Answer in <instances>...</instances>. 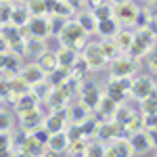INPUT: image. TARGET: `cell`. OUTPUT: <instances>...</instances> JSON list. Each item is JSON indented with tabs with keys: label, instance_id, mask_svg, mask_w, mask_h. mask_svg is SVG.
<instances>
[{
	"label": "cell",
	"instance_id": "obj_1",
	"mask_svg": "<svg viewBox=\"0 0 157 157\" xmlns=\"http://www.w3.org/2000/svg\"><path fill=\"white\" fill-rule=\"evenodd\" d=\"M86 34L84 29H82V25L78 23V21H65V25H63V29H61V42L65 44V46H71V48H82L86 42Z\"/></svg>",
	"mask_w": 157,
	"mask_h": 157
},
{
	"label": "cell",
	"instance_id": "obj_2",
	"mask_svg": "<svg viewBox=\"0 0 157 157\" xmlns=\"http://www.w3.org/2000/svg\"><path fill=\"white\" fill-rule=\"evenodd\" d=\"M153 40H155V34H153L149 27L138 29V34L132 38V44H130V48H128V57H132V59H140L147 50L151 48Z\"/></svg>",
	"mask_w": 157,
	"mask_h": 157
},
{
	"label": "cell",
	"instance_id": "obj_3",
	"mask_svg": "<svg viewBox=\"0 0 157 157\" xmlns=\"http://www.w3.org/2000/svg\"><path fill=\"white\" fill-rule=\"evenodd\" d=\"M136 13H138V6H136V4H132L130 0H126V2H120V4H113V17H115L120 23L134 25Z\"/></svg>",
	"mask_w": 157,
	"mask_h": 157
},
{
	"label": "cell",
	"instance_id": "obj_4",
	"mask_svg": "<svg viewBox=\"0 0 157 157\" xmlns=\"http://www.w3.org/2000/svg\"><path fill=\"white\" fill-rule=\"evenodd\" d=\"M130 84H132L130 78H115V75H113V80L109 82V92L107 94L113 98L115 103H121L124 97H126V90L130 88Z\"/></svg>",
	"mask_w": 157,
	"mask_h": 157
},
{
	"label": "cell",
	"instance_id": "obj_5",
	"mask_svg": "<svg viewBox=\"0 0 157 157\" xmlns=\"http://www.w3.org/2000/svg\"><path fill=\"white\" fill-rule=\"evenodd\" d=\"M113 67H111V73L115 78H130L134 71H136V63H134L132 57H120V59H113Z\"/></svg>",
	"mask_w": 157,
	"mask_h": 157
},
{
	"label": "cell",
	"instance_id": "obj_6",
	"mask_svg": "<svg viewBox=\"0 0 157 157\" xmlns=\"http://www.w3.org/2000/svg\"><path fill=\"white\" fill-rule=\"evenodd\" d=\"M67 115L63 107H55V113H50L46 121H44V128L48 132H59V130H65V121H67Z\"/></svg>",
	"mask_w": 157,
	"mask_h": 157
},
{
	"label": "cell",
	"instance_id": "obj_7",
	"mask_svg": "<svg viewBox=\"0 0 157 157\" xmlns=\"http://www.w3.org/2000/svg\"><path fill=\"white\" fill-rule=\"evenodd\" d=\"M84 61L88 63V67L90 69H101V67H105V55L101 52V46L98 44H90V46H86V52H84Z\"/></svg>",
	"mask_w": 157,
	"mask_h": 157
},
{
	"label": "cell",
	"instance_id": "obj_8",
	"mask_svg": "<svg viewBox=\"0 0 157 157\" xmlns=\"http://www.w3.org/2000/svg\"><path fill=\"white\" fill-rule=\"evenodd\" d=\"M21 153L23 155H44L46 153V143H42L34 134H27L21 145Z\"/></svg>",
	"mask_w": 157,
	"mask_h": 157
},
{
	"label": "cell",
	"instance_id": "obj_9",
	"mask_svg": "<svg viewBox=\"0 0 157 157\" xmlns=\"http://www.w3.org/2000/svg\"><path fill=\"white\" fill-rule=\"evenodd\" d=\"M67 145H69V138L65 130H59V132H50L48 140H46V147L50 149V153H63L67 151Z\"/></svg>",
	"mask_w": 157,
	"mask_h": 157
},
{
	"label": "cell",
	"instance_id": "obj_10",
	"mask_svg": "<svg viewBox=\"0 0 157 157\" xmlns=\"http://www.w3.org/2000/svg\"><path fill=\"white\" fill-rule=\"evenodd\" d=\"M27 27H29V34L36 36V38H46L50 34L48 19H44L42 15H36L32 21H27Z\"/></svg>",
	"mask_w": 157,
	"mask_h": 157
},
{
	"label": "cell",
	"instance_id": "obj_11",
	"mask_svg": "<svg viewBox=\"0 0 157 157\" xmlns=\"http://www.w3.org/2000/svg\"><path fill=\"white\" fill-rule=\"evenodd\" d=\"M9 101H17V98L21 97V94H25V92H29V84L25 82L21 75H17V78H11L9 80Z\"/></svg>",
	"mask_w": 157,
	"mask_h": 157
},
{
	"label": "cell",
	"instance_id": "obj_12",
	"mask_svg": "<svg viewBox=\"0 0 157 157\" xmlns=\"http://www.w3.org/2000/svg\"><path fill=\"white\" fill-rule=\"evenodd\" d=\"M38 67L42 69L44 73H50V71H55L57 67H59V61H57V52H40L38 55Z\"/></svg>",
	"mask_w": 157,
	"mask_h": 157
},
{
	"label": "cell",
	"instance_id": "obj_13",
	"mask_svg": "<svg viewBox=\"0 0 157 157\" xmlns=\"http://www.w3.org/2000/svg\"><path fill=\"white\" fill-rule=\"evenodd\" d=\"M132 147L128 140H124V136L121 138H115V145H111L109 149H105V155H111V157H126V155H132Z\"/></svg>",
	"mask_w": 157,
	"mask_h": 157
},
{
	"label": "cell",
	"instance_id": "obj_14",
	"mask_svg": "<svg viewBox=\"0 0 157 157\" xmlns=\"http://www.w3.org/2000/svg\"><path fill=\"white\" fill-rule=\"evenodd\" d=\"M19 75H21V78H23V80H25V82H27L29 86H34L36 82H40V80H44V75H46V73H44L42 69H40V67H38V63H32V65H27V67H23Z\"/></svg>",
	"mask_w": 157,
	"mask_h": 157
},
{
	"label": "cell",
	"instance_id": "obj_15",
	"mask_svg": "<svg viewBox=\"0 0 157 157\" xmlns=\"http://www.w3.org/2000/svg\"><path fill=\"white\" fill-rule=\"evenodd\" d=\"M98 101H101V92L97 90V86L88 84L82 90V105H84L86 109H97Z\"/></svg>",
	"mask_w": 157,
	"mask_h": 157
},
{
	"label": "cell",
	"instance_id": "obj_16",
	"mask_svg": "<svg viewBox=\"0 0 157 157\" xmlns=\"http://www.w3.org/2000/svg\"><path fill=\"white\" fill-rule=\"evenodd\" d=\"M19 115H21V121H23L25 130H27V128H29V130H36L38 126H40V121H42V115H40L38 107L27 109V111H21Z\"/></svg>",
	"mask_w": 157,
	"mask_h": 157
},
{
	"label": "cell",
	"instance_id": "obj_17",
	"mask_svg": "<svg viewBox=\"0 0 157 157\" xmlns=\"http://www.w3.org/2000/svg\"><path fill=\"white\" fill-rule=\"evenodd\" d=\"M130 147H132L134 153H145L147 149H149V138H147V134L143 130H138V132H132L130 136Z\"/></svg>",
	"mask_w": 157,
	"mask_h": 157
},
{
	"label": "cell",
	"instance_id": "obj_18",
	"mask_svg": "<svg viewBox=\"0 0 157 157\" xmlns=\"http://www.w3.org/2000/svg\"><path fill=\"white\" fill-rule=\"evenodd\" d=\"M151 88H153L151 80H147V78H140V80H136V82H132V84H130V92H132L136 98H145L147 94L151 92Z\"/></svg>",
	"mask_w": 157,
	"mask_h": 157
},
{
	"label": "cell",
	"instance_id": "obj_19",
	"mask_svg": "<svg viewBox=\"0 0 157 157\" xmlns=\"http://www.w3.org/2000/svg\"><path fill=\"white\" fill-rule=\"evenodd\" d=\"M75 59H78V57H75V48H71V46H65V44H63L59 48V52H57V61H59L61 67H67V69H69Z\"/></svg>",
	"mask_w": 157,
	"mask_h": 157
},
{
	"label": "cell",
	"instance_id": "obj_20",
	"mask_svg": "<svg viewBox=\"0 0 157 157\" xmlns=\"http://www.w3.org/2000/svg\"><path fill=\"white\" fill-rule=\"evenodd\" d=\"M29 88H32V94H36V98H46V101H48V97H50V92H52L55 86L44 78V80L36 82L34 86H29Z\"/></svg>",
	"mask_w": 157,
	"mask_h": 157
},
{
	"label": "cell",
	"instance_id": "obj_21",
	"mask_svg": "<svg viewBox=\"0 0 157 157\" xmlns=\"http://www.w3.org/2000/svg\"><path fill=\"white\" fill-rule=\"evenodd\" d=\"M113 36H115V40H113V42H115L117 50H120V52H128L130 44H132L134 34H130V32H115Z\"/></svg>",
	"mask_w": 157,
	"mask_h": 157
},
{
	"label": "cell",
	"instance_id": "obj_22",
	"mask_svg": "<svg viewBox=\"0 0 157 157\" xmlns=\"http://www.w3.org/2000/svg\"><path fill=\"white\" fill-rule=\"evenodd\" d=\"M15 105H17V111L21 113V111H27V109L38 107V98L34 97L32 92H25V94H21V97L15 101Z\"/></svg>",
	"mask_w": 157,
	"mask_h": 157
},
{
	"label": "cell",
	"instance_id": "obj_23",
	"mask_svg": "<svg viewBox=\"0 0 157 157\" xmlns=\"http://www.w3.org/2000/svg\"><path fill=\"white\" fill-rule=\"evenodd\" d=\"M143 101V115H149V113H157V90L151 88V92L147 94Z\"/></svg>",
	"mask_w": 157,
	"mask_h": 157
},
{
	"label": "cell",
	"instance_id": "obj_24",
	"mask_svg": "<svg viewBox=\"0 0 157 157\" xmlns=\"http://www.w3.org/2000/svg\"><path fill=\"white\" fill-rule=\"evenodd\" d=\"M75 21L82 25V29H84L86 34H90V32H94V29H97V19H94V15H92V13H82V15H78V19H75Z\"/></svg>",
	"mask_w": 157,
	"mask_h": 157
},
{
	"label": "cell",
	"instance_id": "obj_25",
	"mask_svg": "<svg viewBox=\"0 0 157 157\" xmlns=\"http://www.w3.org/2000/svg\"><path fill=\"white\" fill-rule=\"evenodd\" d=\"M140 128H145V126H143V113H132V115L128 117V121H126V126H124L126 134L138 132Z\"/></svg>",
	"mask_w": 157,
	"mask_h": 157
},
{
	"label": "cell",
	"instance_id": "obj_26",
	"mask_svg": "<svg viewBox=\"0 0 157 157\" xmlns=\"http://www.w3.org/2000/svg\"><path fill=\"white\" fill-rule=\"evenodd\" d=\"M97 109L103 113V115H113V113H115V109H117V103H115V101L107 94V97H101Z\"/></svg>",
	"mask_w": 157,
	"mask_h": 157
},
{
	"label": "cell",
	"instance_id": "obj_27",
	"mask_svg": "<svg viewBox=\"0 0 157 157\" xmlns=\"http://www.w3.org/2000/svg\"><path fill=\"white\" fill-rule=\"evenodd\" d=\"M97 29L98 34H103V36H113L115 32H117V23H115V19H103V21H97Z\"/></svg>",
	"mask_w": 157,
	"mask_h": 157
},
{
	"label": "cell",
	"instance_id": "obj_28",
	"mask_svg": "<svg viewBox=\"0 0 157 157\" xmlns=\"http://www.w3.org/2000/svg\"><path fill=\"white\" fill-rule=\"evenodd\" d=\"M86 143L84 136H80V138H73V140H69V145H67V151L71 153V155H84L86 153Z\"/></svg>",
	"mask_w": 157,
	"mask_h": 157
},
{
	"label": "cell",
	"instance_id": "obj_29",
	"mask_svg": "<svg viewBox=\"0 0 157 157\" xmlns=\"http://www.w3.org/2000/svg\"><path fill=\"white\" fill-rule=\"evenodd\" d=\"M69 73H71V71H69L67 67H61V65H59V67H57L55 71H50V73H48V75H50V80H48V78H46V80H48V82H50L52 86H59L61 82L65 80V78H69Z\"/></svg>",
	"mask_w": 157,
	"mask_h": 157
},
{
	"label": "cell",
	"instance_id": "obj_30",
	"mask_svg": "<svg viewBox=\"0 0 157 157\" xmlns=\"http://www.w3.org/2000/svg\"><path fill=\"white\" fill-rule=\"evenodd\" d=\"M80 130H82V136H97V132H98V121L97 120H90V117H86L82 124H80Z\"/></svg>",
	"mask_w": 157,
	"mask_h": 157
},
{
	"label": "cell",
	"instance_id": "obj_31",
	"mask_svg": "<svg viewBox=\"0 0 157 157\" xmlns=\"http://www.w3.org/2000/svg\"><path fill=\"white\" fill-rule=\"evenodd\" d=\"M92 15H94L97 21H103V19H109V17L113 15V9H111L109 4H105V2H101V4H97V6L92 9Z\"/></svg>",
	"mask_w": 157,
	"mask_h": 157
},
{
	"label": "cell",
	"instance_id": "obj_32",
	"mask_svg": "<svg viewBox=\"0 0 157 157\" xmlns=\"http://www.w3.org/2000/svg\"><path fill=\"white\" fill-rule=\"evenodd\" d=\"M98 46H101V52L105 55V59H107V61H113L117 55H120V50H117V46H115V42H101Z\"/></svg>",
	"mask_w": 157,
	"mask_h": 157
},
{
	"label": "cell",
	"instance_id": "obj_33",
	"mask_svg": "<svg viewBox=\"0 0 157 157\" xmlns=\"http://www.w3.org/2000/svg\"><path fill=\"white\" fill-rule=\"evenodd\" d=\"M27 17H29V11H25V9H13L11 11V23L13 25H25L27 23Z\"/></svg>",
	"mask_w": 157,
	"mask_h": 157
},
{
	"label": "cell",
	"instance_id": "obj_34",
	"mask_svg": "<svg viewBox=\"0 0 157 157\" xmlns=\"http://www.w3.org/2000/svg\"><path fill=\"white\" fill-rule=\"evenodd\" d=\"M149 23H151V11L149 9H138L134 25H138V29H143V27H149Z\"/></svg>",
	"mask_w": 157,
	"mask_h": 157
},
{
	"label": "cell",
	"instance_id": "obj_35",
	"mask_svg": "<svg viewBox=\"0 0 157 157\" xmlns=\"http://www.w3.org/2000/svg\"><path fill=\"white\" fill-rule=\"evenodd\" d=\"M67 117H69L73 124H82V121L88 117V109H86L84 105H80V107H73L71 111H69V115H67Z\"/></svg>",
	"mask_w": 157,
	"mask_h": 157
},
{
	"label": "cell",
	"instance_id": "obj_36",
	"mask_svg": "<svg viewBox=\"0 0 157 157\" xmlns=\"http://www.w3.org/2000/svg\"><path fill=\"white\" fill-rule=\"evenodd\" d=\"M27 11L32 13V15H44V13H48L46 0H32V2H27Z\"/></svg>",
	"mask_w": 157,
	"mask_h": 157
},
{
	"label": "cell",
	"instance_id": "obj_37",
	"mask_svg": "<svg viewBox=\"0 0 157 157\" xmlns=\"http://www.w3.org/2000/svg\"><path fill=\"white\" fill-rule=\"evenodd\" d=\"M11 11H13V4L6 2V0H2L0 2V25L11 23Z\"/></svg>",
	"mask_w": 157,
	"mask_h": 157
},
{
	"label": "cell",
	"instance_id": "obj_38",
	"mask_svg": "<svg viewBox=\"0 0 157 157\" xmlns=\"http://www.w3.org/2000/svg\"><path fill=\"white\" fill-rule=\"evenodd\" d=\"M42 38H36L34 36V40H25V52H32V55H40L42 50H44V46H42V42H40Z\"/></svg>",
	"mask_w": 157,
	"mask_h": 157
},
{
	"label": "cell",
	"instance_id": "obj_39",
	"mask_svg": "<svg viewBox=\"0 0 157 157\" xmlns=\"http://www.w3.org/2000/svg\"><path fill=\"white\" fill-rule=\"evenodd\" d=\"M63 25H65V17H61V15H55L52 19H48L50 34H55V36H59V34H61V29H63Z\"/></svg>",
	"mask_w": 157,
	"mask_h": 157
},
{
	"label": "cell",
	"instance_id": "obj_40",
	"mask_svg": "<svg viewBox=\"0 0 157 157\" xmlns=\"http://www.w3.org/2000/svg\"><path fill=\"white\" fill-rule=\"evenodd\" d=\"M130 115H132V113H130L128 109H115V113H113V117H115V120H113V121H115V124H120L121 128H124Z\"/></svg>",
	"mask_w": 157,
	"mask_h": 157
},
{
	"label": "cell",
	"instance_id": "obj_41",
	"mask_svg": "<svg viewBox=\"0 0 157 157\" xmlns=\"http://www.w3.org/2000/svg\"><path fill=\"white\" fill-rule=\"evenodd\" d=\"M11 153V136L6 132H0V155Z\"/></svg>",
	"mask_w": 157,
	"mask_h": 157
},
{
	"label": "cell",
	"instance_id": "obj_42",
	"mask_svg": "<svg viewBox=\"0 0 157 157\" xmlns=\"http://www.w3.org/2000/svg\"><path fill=\"white\" fill-rule=\"evenodd\" d=\"M52 13H55V15H61V17H67V15H71V13H73V9H71V6H67L65 2H57L55 9H52Z\"/></svg>",
	"mask_w": 157,
	"mask_h": 157
},
{
	"label": "cell",
	"instance_id": "obj_43",
	"mask_svg": "<svg viewBox=\"0 0 157 157\" xmlns=\"http://www.w3.org/2000/svg\"><path fill=\"white\" fill-rule=\"evenodd\" d=\"M11 128V115L6 111H0V132H6Z\"/></svg>",
	"mask_w": 157,
	"mask_h": 157
},
{
	"label": "cell",
	"instance_id": "obj_44",
	"mask_svg": "<svg viewBox=\"0 0 157 157\" xmlns=\"http://www.w3.org/2000/svg\"><path fill=\"white\" fill-rule=\"evenodd\" d=\"M143 126H145V128H157V113L143 115Z\"/></svg>",
	"mask_w": 157,
	"mask_h": 157
},
{
	"label": "cell",
	"instance_id": "obj_45",
	"mask_svg": "<svg viewBox=\"0 0 157 157\" xmlns=\"http://www.w3.org/2000/svg\"><path fill=\"white\" fill-rule=\"evenodd\" d=\"M84 155H105V149H103L101 145H90V143H88Z\"/></svg>",
	"mask_w": 157,
	"mask_h": 157
},
{
	"label": "cell",
	"instance_id": "obj_46",
	"mask_svg": "<svg viewBox=\"0 0 157 157\" xmlns=\"http://www.w3.org/2000/svg\"><path fill=\"white\" fill-rule=\"evenodd\" d=\"M2 69H11V71H17V57L15 55H4V67Z\"/></svg>",
	"mask_w": 157,
	"mask_h": 157
},
{
	"label": "cell",
	"instance_id": "obj_47",
	"mask_svg": "<svg viewBox=\"0 0 157 157\" xmlns=\"http://www.w3.org/2000/svg\"><path fill=\"white\" fill-rule=\"evenodd\" d=\"M147 138H149V147H157V128H147Z\"/></svg>",
	"mask_w": 157,
	"mask_h": 157
},
{
	"label": "cell",
	"instance_id": "obj_48",
	"mask_svg": "<svg viewBox=\"0 0 157 157\" xmlns=\"http://www.w3.org/2000/svg\"><path fill=\"white\" fill-rule=\"evenodd\" d=\"M67 138H69V140H73V138H80V136H82V130H80V124H78V126H73L71 130H67Z\"/></svg>",
	"mask_w": 157,
	"mask_h": 157
},
{
	"label": "cell",
	"instance_id": "obj_49",
	"mask_svg": "<svg viewBox=\"0 0 157 157\" xmlns=\"http://www.w3.org/2000/svg\"><path fill=\"white\" fill-rule=\"evenodd\" d=\"M9 80H0V97L2 98H9Z\"/></svg>",
	"mask_w": 157,
	"mask_h": 157
},
{
	"label": "cell",
	"instance_id": "obj_50",
	"mask_svg": "<svg viewBox=\"0 0 157 157\" xmlns=\"http://www.w3.org/2000/svg\"><path fill=\"white\" fill-rule=\"evenodd\" d=\"M149 69H151L153 73H157V50L149 57Z\"/></svg>",
	"mask_w": 157,
	"mask_h": 157
},
{
	"label": "cell",
	"instance_id": "obj_51",
	"mask_svg": "<svg viewBox=\"0 0 157 157\" xmlns=\"http://www.w3.org/2000/svg\"><path fill=\"white\" fill-rule=\"evenodd\" d=\"M149 29H151V32L157 36V11L151 13V23H149Z\"/></svg>",
	"mask_w": 157,
	"mask_h": 157
},
{
	"label": "cell",
	"instance_id": "obj_52",
	"mask_svg": "<svg viewBox=\"0 0 157 157\" xmlns=\"http://www.w3.org/2000/svg\"><path fill=\"white\" fill-rule=\"evenodd\" d=\"M9 50V42L4 40V36H0V52H6Z\"/></svg>",
	"mask_w": 157,
	"mask_h": 157
},
{
	"label": "cell",
	"instance_id": "obj_53",
	"mask_svg": "<svg viewBox=\"0 0 157 157\" xmlns=\"http://www.w3.org/2000/svg\"><path fill=\"white\" fill-rule=\"evenodd\" d=\"M4 55H6V52H0V69L4 67Z\"/></svg>",
	"mask_w": 157,
	"mask_h": 157
},
{
	"label": "cell",
	"instance_id": "obj_54",
	"mask_svg": "<svg viewBox=\"0 0 157 157\" xmlns=\"http://www.w3.org/2000/svg\"><path fill=\"white\" fill-rule=\"evenodd\" d=\"M109 2H113V4H120V2H126V0H109Z\"/></svg>",
	"mask_w": 157,
	"mask_h": 157
},
{
	"label": "cell",
	"instance_id": "obj_55",
	"mask_svg": "<svg viewBox=\"0 0 157 157\" xmlns=\"http://www.w3.org/2000/svg\"><path fill=\"white\" fill-rule=\"evenodd\" d=\"M6 2H15V0H6Z\"/></svg>",
	"mask_w": 157,
	"mask_h": 157
},
{
	"label": "cell",
	"instance_id": "obj_56",
	"mask_svg": "<svg viewBox=\"0 0 157 157\" xmlns=\"http://www.w3.org/2000/svg\"><path fill=\"white\" fill-rule=\"evenodd\" d=\"M25 2H32V0H25Z\"/></svg>",
	"mask_w": 157,
	"mask_h": 157
},
{
	"label": "cell",
	"instance_id": "obj_57",
	"mask_svg": "<svg viewBox=\"0 0 157 157\" xmlns=\"http://www.w3.org/2000/svg\"><path fill=\"white\" fill-rule=\"evenodd\" d=\"M147 2H151V0H147Z\"/></svg>",
	"mask_w": 157,
	"mask_h": 157
},
{
	"label": "cell",
	"instance_id": "obj_58",
	"mask_svg": "<svg viewBox=\"0 0 157 157\" xmlns=\"http://www.w3.org/2000/svg\"><path fill=\"white\" fill-rule=\"evenodd\" d=\"M0 2H2V0H0Z\"/></svg>",
	"mask_w": 157,
	"mask_h": 157
}]
</instances>
